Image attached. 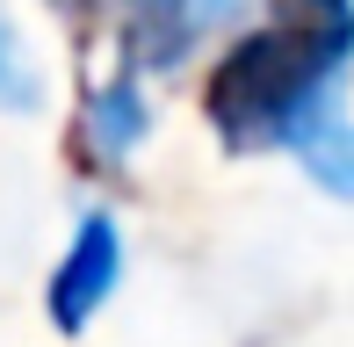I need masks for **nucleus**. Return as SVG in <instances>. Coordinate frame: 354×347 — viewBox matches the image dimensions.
Returning <instances> with one entry per match:
<instances>
[{
  "mask_svg": "<svg viewBox=\"0 0 354 347\" xmlns=\"http://www.w3.org/2000/svg\"><path fill=\"white\" fill-rule=\"evenodd\" d=\"M239 8L246 0H123V58H131V73H174Z\"/></svg>",
  "mask_w": 354,
  "mask_h": 347,
  "instance_id": "3",
  "label": "nucleus"
},
{
  "mask_svg": "<svg viewBox=\"0 0 354 347\" xmlns=\"http://www.w3.org/2000/svg\"><path fill=\"white\" fill-rule=\"evenodd\" d=\"M145 131H152V109H145L138 73H116V80L94 87L87 109H80V152H87L102 174H123V167H131V152L145 145Z\"/></svg>",
  "mask_w": 354,
  "mask_h": 347,
  "instance_id": "4",
  "label": "nucleus"
},
{
  "mask_svg": "<svg viewBox=\"0 0 354 347\" xmlns=\"http://www.w3.org/2000/svg\"><path fill=\"white\" fill-rule=\"evenodd\" d=\"M347 58L354 0H268V22L246 29L203 80L224 152H289L326 196L354 188L347 138Z\"/></svg>",
  "mask_w": 354,
  "mask_h": 347,
  "instance_id": "1",
  "label": "nucleus"
},
{
  "mask_svg": "<svg viewBox=\"0 0 354 347\" xmlns=\"http://www.w3.org/2000/svg\"><path fill=\"white\" fill-rule=\"evenodd\" d=\"M37 102H44V87H37V73H29V51H22V37H15V22L0 15V109L29 116Z\"/></svg>",
  "mask_w": 354,
  "mask_h": 347,
  "instance_id": "5",
  "label": "nucleus"
},
{
  "mask_svg": "<svg viewBox=\"0 0 354 347\" xmlns=\"http://www.w3.org/2000/svg\"><path fill=\"white\" fill-rule=\"evenodd\" d=\"M116 282H123V225L109 210H87L73 225V239H66V261L51 268V326L58 333H87L94 319H102V304L116 297Z\"/></svg>",
  "mask_w": 354,
  "mask_h": 347,
  "instance_id": "2",
  "label": "nucleus"
},
{
  "mask_svg": "<svg viewBox=\"0 0 354 347\" xmlns=\"http://www.w3.org/2000/svg\"><path fill=\"white\" fill-rule=\"evenodd\" d=\"M44 8H51L58 22H73V29H87V22H102V8H109V0H44Z\"/></svg>",
  "mask_w": 354,
  "mask_h": 347,
  "instance_id": "6",
  "label": "nucleus"
}]
</instances>
